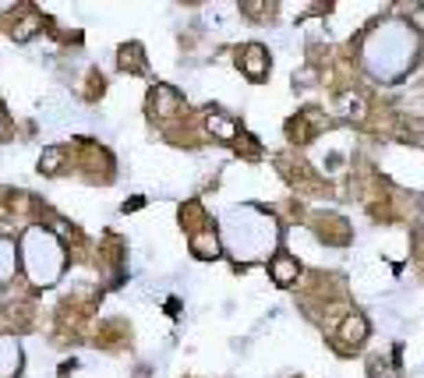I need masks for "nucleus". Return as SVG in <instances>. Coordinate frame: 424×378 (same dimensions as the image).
Returning a JSON list of instances; mask_svg holds the SVG:
<instances>
[{"instance_id":"nucleus-1","label":"nucleus","mask_w":424,"mask_h":378,"mask_svg":"<svg viewBox=\"0 0 424 378\" xmlns=\"http://www.w3.org/2000/svg\"><path fill=\"white\" fill-rule=\"evenodd\" d=\"M364 333H368V329H364V322H361V318H357V325H346V340H361Z\"/></svg>"}]
</instances>
